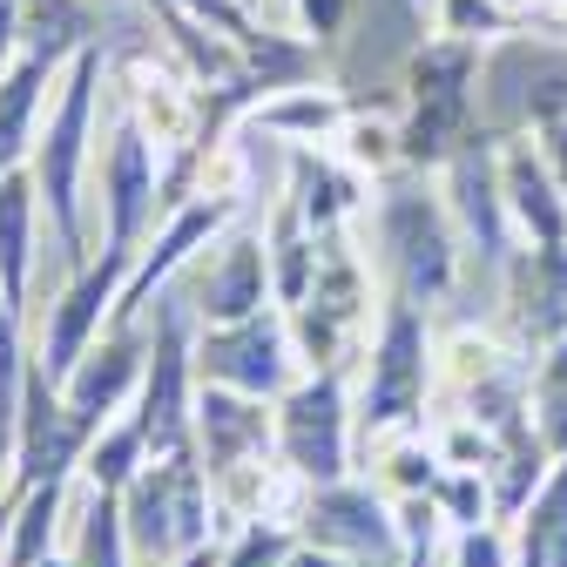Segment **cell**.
<instances>
[{
    "instance_id": "obj_1",
    "label": "cell",
    "mask_w": 567,
    "mask_h": 567,
    "mask_svg": "<svg viewBox=\"0 0 567 567\" xmlns=\"http://www.w3.org/2000/svg\"><path fill=\"white\" fill-rule=\"evenodd\" d=\"M109 41L82 48L75 61L61 68V95L48 109V122L34 128V150H28V169H34V189H41V209L54 224V244H61V264L82 270L95 250H89V230H82V169H89V142H95V102H102V82H109Z\"/></svg>"
},
{
    "instance_id": "obj_2",
    "label": "cell",
    "mask_w": 567,
    "mask_h": 567,
    "mask_svg": "<svg viewBox=\"0 0 567 567\" xmlns=\"http://www.w3.org/2000/svg\"><path fill=\"white\" fill-rule=\"evenodd\" d=\"M433 385H440V338H433V324H425V305L392 291L379 305V331H372V351H365L359 446L392 440V433H425Z\"/></svg>"
},
{
    "instance_id": "obj_3",
    "label": "cell",
    "mask_w": 567,
    "mask_h": 567,
    "mask_svg": "<svg viewBox=\"0 0 567 567\" xmlns=\"http://www.w3.org/2000/svg\"><path fill=\"white\" fill-rule=\"evenodd\" d=\"M379 264L392 277V291L412 305H446L460 284V224L446 196L419 183V169H399L379 183Z\"/></svg>"
},
{
    "instance_id": "obj_4",
    "label": "cell",
    "mask_w": 567,
    "mask_h": 567,
    "mask_svg": "<svg viewBox=\"0 0 567 567\" xmlns=\"http://www.w3.org/2000/svg\"><path fill=\"white\" fill-rule=\"evenodd\" d=\"M122 520H128V547L135 560H176L203 540H217V480H209L203 453H156L122 493Z\"/></svg>"
},
{
    "instance_id": "obj_5",
    "label": "cell",
    "mask_w": 567,
    "mask_h": 567,
    "mask_svg": "<svg viewBox=\"0 0 567 567\" xmlns=\"http://www.w3.org/2000/svg\"><path fill=\"white\" fill-rule=\"evenodd\" d=\"M284 318H291V344H298V365L305 372L359 359V338L372 324V270H365L359 250H351V230H331L318 244L311 291H305V305H291Z\"/></svg>"
},
{
    "instance_id": "obj_6",
    "label": "cell",
    "mask_w": 567,
    "mask_h": 567,
    "mask_svg": "<svg viewBox=\"0 0 567 567\" xmlns=\"http://www.w3.org/2000/svg\"><path fill=\"white\" fill-rule=\"evenodd\" d=\"M277 453L311 486L351 480V460H359V399H351V365L305 372L291 392L277 399Z\"/></svg>"
},
{
    "instance_id": "obj_7",
    "label": "cell",
    "mask_w": 567,
    "mask_h": 567,
    "mask_svg": "<svg viewBox=\"0 0 567 567\" xmlns=\"http://www.w3.org/2000/svg\"><path fill=\"white\" fill-rule=\"evenodd\" d=\"M567 115V41L501 34L480 61V122L493 135H534Z\"/></svg>"
},
{
    "instance_id": "obj_8",
    "label": "cell",
    "mask_w": 567,
    "mask_h": 567,
    "mask_svg": "<svg viewBox=\"0 0 567 567\" xmlns=\"http://www.w3.org/2000/svg\"><path fill=\"white\" fill-rule=\"evenodd\" d=\"M150 365H142V392H135V419L150 433V453H183L196 446V305L183 298H156L150 305Z\"/></svg>"
},
{
    "instance_id": "obj_9",
    "label": "cell",
    "mask_w": 567,
    "mask_h": 567,
    "mask_svg": "<svg viewBox=\"0 0 567 567\" xmlns=\"http://www.w3.org/2000/svg\"><path fill=\"white\" fill-rule=\"evenodd\" d=\"M298 379H305V365H298V344H291V318H284L277 305L196 331V385H230V392H250V399H284Z\"/></svg>"
},
{
    "instance_id": "obj_10",
    "label": "cell",
    "mask_w": 567,
    "mask_h": 567,
    "mask_svg": "<svg viewBox=\"0 0 567 567\" xmlns=\"http://www.w3.org/2000/svg\"><path fill=\"white\" fill-rule=\"evenodd\" d=\"M102 250L109 257H142V244L156 237L163 224V150L150 142L128 109L109 128V150H102Z\"/></svg>"
},
{
    "instance_id": "obj_11",
    "label": "cell",
    "mask_w": 567,
    "mask_h": 567,
    "mask_svg": "<svg viewBox=\"0 0 567 567\" xmlns=\"http://www.w3.org/2000/svg\"><path fill=\"white\" fill-rule=\"evenodd\" d=\"M244 196H250V189H196L189 203H176L169 217L156 224V237L142 244V257H135V270H128V284H122L109 324H142V318H150V305L163 298V284H169L196 250H209V244H217V237L244 217Z\"/></svg>"
},
{
    "instance_id": "obj_12",
    "label": "cell",
    "mask_w": 567,
    "mask_h": 567,
    "mask_svg": "<svg viewBox=\"0 0 567 567\" xmlns=\"http://www.w3.org/2000/svg\"><path fill=\"white\" fill-rule=\"evenodd\" d=\"M298 534L324 554L365 560V567H405V540H399V507L385 486L365 480H331L311 486V501L298 514Z\"/></svg>"
},
{
    "instance_id": "obj_13",
    "label": "cell",
    "mask_w": 567,
    "mask_h": 567,
    "mask_svg": "<svg viewBox=\"0 0 567 567\" xmlns=\"http://www.w3.org/2000/svg\"><path fill=\"white\" fill-rule=\"evenodd\" d=\"M128 257H89L82 270H68L61 284V298L48 305V324H41V344H34V372L48 385H68L75 379V365L89 359V344L109 331V311L122 298V284H128Z\"/></svg>"
},
{
    "instance_id": "obj_14",
    "label": "cell",
    "mask_w": 567,
    "mask_h": 567,
    "mask_svg": "<svg viewBox=\"0 0 567 567\" xmlns=\"http://www.w3.org/2000/svg\"><path fill=\"white\" fill-rule=\"evenodd\" d=\"M115 61V89H122V109L150 128V142L163 156L189 150L196 128H203V82L176 54H156V48H128V54H109Z\"/></svg>"
},
{
    "instance_id": "obj_15",
    "label": "cell",
    "mask_w": 567,
    "mask_h": 567,
    "mask_svg": "<svg viewBox=\"0 0 567 567\" xmlns=\"http://www.w3.org/2000/svg\"><path fill=\"white\" fill-rule=\"evenodd\" d=\"M440 176H446V209H453L460 237L480 244L486 264L507 270V257H514V217H507V183H501V135L480 122L460 150L440 163Z\"/></svg>"
},
{
    "instance_id": "obj_16",
    "label": "cell",
    "mask_w": 567,
    "mask_h": 567,
    "mask_svg": "<svg viewBox=\"0 0 567 567\" xmlns=\"http://www.w3.org/2000/svg\"><path fill=\"white\" fill-rule=\"evenodd\" d=\"M507 331L527 359L567 338V244H520L507 257Z\"/></svg>"
},
{
    "instance_id": "obj_17",
    "label": "cell",
    "mask_w": 567,
    "mask_h": 567,
    "mask_svg": "<svg viewBox=\"0 0 567 567\" xmlns=\"http://www.w3.org/2000/svg\"><path fill=\"white\" fill-rule=\"evenodd\" d=\"M142 365H150V324H109V331L89 344V359L75 365V379L61 385V399L102 433L115 412L135 405V392H142Z\"/></svg>"
},
{
    "instance_id": "obj_18",
    "label": "cell",
    "mask_w": 567,
    "mask_h": 567,
    "mask_svg": "<svg viewBox=\"0 0 567 567\" xmlns=\"http://www.w3.org/2000/svg\"><path fill=\"white\" fill-rule=\"evenodd\" d=\"M196 453L209 466V480L277 453V399H250L230 385H196Z\"/></svg>"
},
{
    "instance_id": "obj_19",
    "label": "cell",
    "mask_w": 567,
    "mask_h": 567,
    "mask_svg": "<svg viewBox=\"0 0 567 567\" xmlns=\"http://www.w3.org/2000/svg\"><path fill=\"white\" fill-rule=\"evenodd\" d=\"M189 305H196L203 324H230V318H250V311L277 305V298H270V250H264V230H244V237H230L217 257H209V264L196 270V284H189Z\"/></svg>"
},
{
    "instance_id": "obj_20",
    "label": "cell",
    "mask_w": 567,
    "mask_h": 567,
    "mask_svg": "<svg viewBox=\"0 0 567 567\" xmlns=\"http://www.w3.org/2000/svg\"><path fill=\"white\" fill-rule=\"evenodd\" d=\"M501 183L520 244H567V189L547 169L534 135H501Z\"/></svg>"
},
{
    "instance_id": "obj_21",
    "label": "cell",
    "mask_w": 567,
    "mask_h": 567,
    "mask_svg": "<svg viewBox=\"0 0 567 567\" xmlns=\"http://www.w3.org/2000/svg\"><path fill=\"white\" fill-rule=\"evenodd\" d=\"M284 196L305 209V224L318 237H331V230H351V217L372 203V176H359L344 156H324L318 142H291V183H284Z\"/></svg>"
},
{
    "instance_id": "obj_22",
    "label": "cell",
    "mask_w": 567,
    "mask_h": 567,
    "mask_svg": "<svg viewBox=\"0 0 567 567\" xmlns=\"http://www.w3.org/2000/svg\"><path fill=\"white\" fill-rule=\"evenodd\" d=\"M305 501H311V480L284 466V453H257V460L217 473V514L237 520V527L244 520H284V527H298Z\"/></svg>"
},
{
    "instance_id": "obj_23",
    "label": "cell",
    "mask_w": 567,
    "mask_h": 567,
    "mask_svg": "<svg viewBox=\"0 0 567 567\" xmlns=\"http://www.w3.org/2000/svg\"><path fill=\"white\" fill-rule=\"evenodd\" d=\"M351 102L338 82H298V89H277L250 109V128L277 135V142H338L351 122Z\"/></svg>"
},
{
    "instance_id": "obj_24",
    "label": "cell",
    "mask_w": 567,
    "mask_h": 567,
    "mask_svg": "<svg viewBox=\"0 0 567 567\" xmlns=\"http://www.w3.org/2000/svg\"><path fill=\"white\" fill-rule=\"evenodd\" d=\"M48 82H61V68H54L48 54H28V48L0 68V176L28 163L34 128H41V95H48Z\"/></svg>"
},
{
    "instance_id": "obj_25",
    "label": "cell",
    "mask_w": 567,
    "mask_h": 567,
    "mask_svg": "<svg viewBox=\"0 0 567 567\" xmlns=\"http://www.w3.org/2000/svg\"><path fill=\"white\" fill-rule=\"evenodd\" d=\"M34 217H41V189L34 169H8L0 176V291L28 311V284H34Z\"/></svg>"
},
{
    "instance_id": "obj_26",
    "label": "cell",
    "mask_w": 567,
    "mask_h": 567,
    "mask_svg": "<svg viewBox=\"0 0 567 567\" xmlns=\"http://www.w3.org/2000/svg\"><path fill=\"white\" fill-rule=\"evenodd\" d=\"M318 244H324V237L305 224V209H298L291 196H277L270 224H264V250H270V298H277V311L305 305L311 277H318Z\"/></svg>"
},
{
    "instance_id": "obj_27",
    "label": "cell",
    "mask_w": 567,
    "mask_h": 567,
    "mask_svg": "<svg viewBox=\"0 0 567 567\" xmlns=\"http://www.w3.org/2000/svg\"><path fill=\"white\" fill-rule=\"evenodd\" d=\"M514 567H567V453L547 466L514 520Z\"/></svg>"
},
{
    "instance_id": "obj_28",
    "label": "cell",
    "mask_w": 567,
    "mask_h": 567,
    "mask_svg": "<svg viewBox=\"0 0 567 567\" xmlns=\"http://www.w3.org/2000/svg\"><path fill=\"white\" fill-rule=\"evenodd\" d=\"M95 41H102V0H28L21 8V48L48 54L54 68H68Z\"/></svg>"
},
{
    "instance_id": "obj_29",
    "label": "cell",
    "mask_w": 567,
    "mask_h": 567,
    "mask_svg": "<svg viewBox=\"0 0 567 567\" xmlns=\"http://www.w3.org/2000/svg\"><path fill=\"white\" fill-rule=\"evenodd\" d=\"M156 453H150V433H142V419L135 412H115L102 433L89 440V453H82V480L89 486H102V493H128V480L150 466Z\"/></svg>"
},
{
    "instance_id": "obj_30",
    "label": "cell",
    "mask_w": 567,
    "mask_h": 567,
    "mask_svg": "<svg viewBox=\"0 0 567 567\" xmlns=\"http://www.w3.org/2000/svg\"><path fill=\"white\" fill-rule=\"evenodd\" d=\"M61 501H68V480H41L34 493H21V507L8 520V540H0V567H34L41 554H54Z\"/></svg>"
},
{
    "instance_id": "obj_31",
    "label": "cell",
    "mask_w": 567,
    "mask_h": 567,
    "mask_svg": "<svg viewBox=\"0 0 567 567\" xmlns=\"http://www.w3.org/2000/svg\"><path fill=\"white\" fill-rule=\"evenodd\" d=\"M359 460L379 473V486L392 493V501H405V493H433V480H440V446L425 433L372 440V446H359Z\"/></svg>"
},
{
    "instance_id": "obj_32",
    "label": "cell",
    "mask_w": 567,
    "mask_h": 567,
    "mask_svg": "<svg viewBox=\"0 0 567 567\" xmlns=\"http://www.w3.org/2000/svg\"><path fill=\"white\" fill-rule=\"evenodd\" d=\"M75 567H135V547H128V520H122V493H102L89 486V507L75 520Z\"/></svg>"
},
{
    "instance_id": "obj_33",
    "label": "cell",
    "mask_w": 567,
    "mask_h": 567,
    "mask_svg": "<svg viewBox=\"0 0 567 567\" xmlns=\"http://www.w3.org/2000/svg\"><path fill=\"white\" fill-rule=\"evenodd\" d=\"M514 359H527V351H520V344H501L493 331H473V324H460V331L440 338V379H446L453 392H473L480 379L507 372Z\"/></svg>"
},
{
    "instance_id": "obj_34",
    "label": "cell",
    "mask_w": 567,
    "mask_h": 567,
    "mask_svg": "<svg viewBox=\"0 0 567 567\" xmlns=\"http://www.w3.org/2000/svg\"><path fill=\"white\" fill-rule=\"evenodd\" d=\"M534 425H540V440H547V453L560 460L567 453V338L560 344H547L540 359H534Z\"/></svg>"
},
{
    "instance_id": "obj_35",
    "label": "cell",
    "mask_w": 567,
    "mask_h": 567,
    "mask_svg": "<svg viewBox=\"0 0 567 567\" xmlns=\"http://www.w3.org/2000/svg\"><path fill=\"white\" fill-rule=\"evenodd\" d=\"M433 507L446 514L453 534H460V527H480V520H493V486H486L480 466H440V480H433Z\"/></svg>"
},
{
    "instance_id": "obj_36",
    "label": "cell",
    "mask_w": 567,
    "mask_h": 567,
    "mask_svg": "<svg viewBox=\"0 0 567 567\" xmlns=\"http://www.w3.org/2000/svg\"><path fill=\"white\" fill-rule=\"evenodd\" d=\"M305 534L298 527H284V520H244L230 527L224 540V567H284V554H291Z\"/></svg>"
},
{
    "instance_id": "obj_37",
    "label": "cell",
    "mask_w": 567,
    "mask_h": 567,
    "mask_svg": "<svg viewBox=\"0 0 567 567\" xmlns=\"http://www.w3.org/2000/svg\"><path fill=\"white\" fill-rule=\"evenodd\" d=\"M520 28V14L507 8V0H440V34H460V41H501V34H514Z\"/></svg>"
},
{
    "instance_id": "obj_38",
    "label": "cell",
    "mask_w": 567,
    "mask_h": 567,
    "mask_svg": "<svg viewBox=\"0 0 567 567\" xmlns=\"http://www.w3.org/2000/svg\"><path fill=\"white\" fill-rule=\"evenodd\" d=\"M446 567H514V527H507V520L460 527V534H453Z\"/></svg>"
},
{
    "instance_id": "obj_39",
    "label": "cell",
    "mask_w": 567,
    "mask_h": 567,
    "mask_svg": "<svg viewBox=\"0 0 567 567\" xmlns=\"http://www.w3.org/2000/svg\"><path fill=\"white\" fill-rule=\"evenodd\" d=\"M534 142H540L547 169H554V176H560V189H567V115H560V122H547V128H534Z\"/></svg>"
},
{
    "instance_id": "obj_40",
    "label": "cell",
    "mask_w": 567,
    "mask_h": 567,
    "mask_svg": "<svg viewBox=\"0 0 567 567\" xmlns=\"http://www.w3.org/2000/svg\"><path fill=\"white\" fill-rule=\"evenodd\" d=\"M21 8L28 0H0V68L21 54Z\"/></svg>"
},
{
    "instance_id": "obj_41",
    "label": "cell",
    "mask_w": 567,
    "mask_h": 567,
    "mask_svg": "<svg viewBox=\"0 0 567 567\" xmlns=\"http://www.w3.org/2000/svg\"><path fill=\"white\" fill-rule=\"evenodd\" d=\"M284 567H365V560H344V554H324V547H311V540H298L291 554H284Z\"/></svg>"
},
{
    "instance_id": "obj_42",
    "label": "cell",
    "mask_w": 567,
    "mask_h": 567,
    "mask_svg": "<svg viewBox=\"0 0 567 567\" xmlns=\"http://www.w3.org/2000/svg\"><path fill=\"white\" fill-rule=\"evenodd\" d=\"M14 446H21V412H0V486L14 480Z\"/></svg>"
},
{
    "instance_id": "obj_43",
    "label": "cell",
    "mask_w": 567,
    "mask_h": 567,
    "mask_svg": "<svg viewBox=\"0 0 567 567\" xmlns=\"http://www.w3.org/2000/svg\"><path fill=\"white\" fill-rule=\"evenodd\" d=\"M156 567H224V534L203 540V547H189V554H176V560H156Z\"/></svg>"
},
{
    "instance_id": "obj_44",
    "label": "cell",
    "mask_w": 567,
    "mask_h": 567,
    "mask_svg": "<svg viewBox=\"0 0 567 567\" xmlns=\"http://www.w3.org/2000/svg\"><path fill=\"white\" fill-rule=\"evenodd\" d=\"M34 567H75V554H41Z\"/></svg>"
},
{
    "instance_id": "obj_45",
    "label": "cell",
    "mask_w": 567,
    "mask_h": 567,
    "mask_svg": "<svg viewBox=\"0 0 567 567\" xmlns=\"http://www.w3.org/2000/svg\"><path fill=\"white\" fill-rule=\"evenodd\" d=\"M237 8H250V14H257V8H264V0H237Z\"/></svg>"
}]
</instances>
